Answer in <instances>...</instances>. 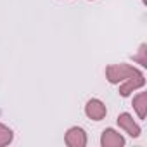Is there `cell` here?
Returning <instances> with one entry per match:
<instances>
[{
	"label": "cell",
	"instance_id": "6da1fadb",
	"mask_svg": "<svg viewBox=\"0 0 147 147\" xmlns=\"http://www.w3.org/2000/svg\"><path fill=\"white\" fill-rule=\"evenodd\" d=\"M137 73H140V69H137L135 66L131 64H125V62H119V64H109L106 67V78L109 83L113 85H118L121 82H125L126 78L137 75Z\"/></svg>",
	"mask_w": 147,
	"mask_h": 147
},
{
	"label": "cell",
	"instance_id": "7a4b0ae2",
	"mask_svg": "<svg viewBox=\"0 0 147 147\" xmlns=\"http://www.w3.org/2000/svg\"><path fill=\"white\" fill-rule=\"evenodd\" d=\"M144 85H145V76H144V73L140 71V73H137V75L126 78L125 82H121V85H119V95L121 97H128V95H131V92L142 88Z\"/></svg>",
	"mask_w": 147,
	"mask_h": 147
},
{
	"label": "cell",
	"instance_id": "3957f363",
	"mask_svg": "<svg viewBox=\"0 0 147 147\" xmlns=\"http://www.w3.org/2000/svg\"><path fill=\"white\" fill-rule=\"evenodd\" d=\"M64 142H66L69 147H85L88 140H87V133H85L83 128H80V126H71V128L66 131Z\"/></svg>",
	"mask_w": 147,
	"mask_h": 147
},
{
	"label": "cell",
	"instance_id": "277c9868",
	"mask_svg": "<svg viewBox=\"0 0 147 147\" xmlns=\"http://www.w3.org/2000/svg\"><path fill=\"white\" fill-rule=\"evenodd\" d=\"M85 114L94 119V121H100L106 118L107 114V109H106V104L100 100V99H90L85 106Z\"/></svg>",
	"mask_w": 147,
	"mask_h": 147
},
{
	"label": "cell",
	"instance_id": "5b68a950",
	"mask_svg": "<svg viewBox=\"0 0 147 147\" xmlns=\"http://www.w3.org/2000/svg\"><path fill=\"white\" fill-rule=\"evenodd\" d=\"M100 145L102 147H123L125 137L119 131H116L114 128H106L100 135Z\"/></svg>",
	"mask_w": 147,
	"mask_h": 147
},
{
	"label": "cell",
	"instance_id": "8992f818",
	"mask_svg": "<svg viewBox=\"0 0 147 147\" xmlns=\"http://www.w3.org/2000/svg\"><path fill=\"white\" fill-rule=\"evenodd\" d=\"M118 125H119V128L121 130H125L130 137H133V138H137L138 135H140V126L133 121V116L131 114H128V113H121L119 116H118Z\"/></svg>",
	"mask_w": 147,
	"mask_h": 147
},
{
	"label": "cell",
	"instance_id": "52a82bcc",
	"mask_svg": "<svg viewBox=\"0 0 147 147\" xmlns=\"http://www.w3.org/2000/svg\"><path fill=\"white\" fill-rule=\"evenodd\" d=\"M133 109L137 111L140 119H145L147 116V94L145 92H140L138 95L133 97Z\"/></svg>",
	"mask_w": 147,
	"mask_h": 147
},
{
	"label": "cell",
	"instance_id": "ba28073f",
	"mask_svg": "<svg viewBox=\"0 0 147 147\" xmlns=\"http://www.w3.org/2000/svg\"><path fill=\"white\" fill-rule=\"evenodd\" d=\"M14 138V133L9 126H5L4 123H0V147H4V145H9Z\"/></svg>",
	"mask_w": 147,
	"mask_h": 147
},
{
	"label": "cell",
	"instance_id": "9c48e42d",
	"mask_svg": "<svg viewBox=\"0 0 147 147\" xmlns=\"http://www.w3.org/2000/svg\"><path fill=\"white\" fill-rule=\"evenodd\" d=\"M145 49H147V45L142 43V45H140V50H138V55H133V61H138L144 67L147 66V59H145V52H147V50H145Z\"/></svg>",
	"mask_w": 147,
	"mask_h": 147
}]
</instances>
